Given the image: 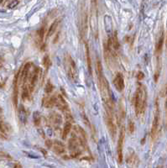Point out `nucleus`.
I'll return each mask as SVG.
<instances>
[{"mask_svg": "<svg viewBox=\"0 0 167 168\" xmlns=\"http://www.w3.org/2000/svg\"><path fill=\"white\" fill-rule=\"evenodd\" d=\"M45 91L46 93H50L53 91V85L51 84L50 82H47L46 87H45Z\"/></svg>", "mask_w": 167, "mask_h": 168, "instance_id": "obj_23", "label": "nucleus"}, {"mask_svg": "<svg viewBox=\"0 0 167 168\" xmlns=\"http://www.w3.org/2000/svg\"><path fill=\"white\" fill-rule=\"evenodd\" d=\"M50 121L52 123L55 125H61L62 123V118L60 114H56V113H52L50 115Z\"/></svg>", "mask_w": 167, "mask_h": 168, "instance_id": "obj_11", "label": "nucleus"}, {"mask_svg": "<svg viewBox=\"0 0 167 168\" xmlns=\"http://www.w3.org/2000/svg\"><path fill=\"white\" fill-rule=\"evenodd\" d=\"M125 137V133H124V128H122L120 131V135L119 138V142H118V149H117V153H118V161L119 163L123 162V140Z\"/></svg>", "mask_w": 167, "mask_h": 168, "instance_id": "obj_6", "label": "nucleus"}, {"mask_svg": "<svg viewBox=\"0 0 167 168\" xmlns=\"http://www.w3.org/2000/svg\"><path fill=\"white\" fill-rule=\"evenodd\" d=\"M159 124H160V108H159L158 100H156V102H155L154 116V120H153L151 128L152 139H154L155 138V136H156V135H157V131H158V128H159Z\"/></svg>", "mask_w": 167, "mask_h": 168, "instance_id": "obj_4", "label": "nucleus"}, {"mask_svg": "<svg viewBox=\"0 0 167 168\" xmlns=\"http://www.w3.org/2000/svg\"><path fill=\"white\" fill-rule=\"evenodd\" d=\"M166 45H167V41H166Z\"/></svg>", "mask_w": 167, "mask_h": 168, "instance_id": "obj_31", "label": "nucleus"}, {"mask_svg": "<svg viewBox=\"0 0 167 168\" xmlns=\"http://www.w3.org/2000/svg\"><path fill=\"white\" fill-rule=\"evenodd\" d=\"M144 77V74L142 72H138V74H137V78H138V80H143Z\"/></svg>", "mask_w": 167, "mask_h": 168, "instance_id": "obj_26", "label": "nucleus"}, {"mask_svg": "<svg viewBox=\"0 0 167 168\" xmlns=\"http://www.w3.org/2000/svg\"><path fill=\"white\" fill-rule=\"evenodd\" d=\"M9 129V126H8L5 123H3V121H0V132H1L2 134H3V135L8 134Z\"/></svg>", "mask_w": 167, "mask_h": 168, "instance_id": "obj_19", "label": "nucleus"}, {"mask_svg": "<svg viewBox=\"0 0 167 168\" xmlns=\"http://www.w3.org/2000/svg\"><path fill=\"white\" fill-rule=\"evenodd\" d=\"M7 7L9 8V9H14L15 6H17L19 3V1H9V2H7Z\"/></svg>", "mask_w": 167, "mask_h": 168, "instance_id": "obj_24", "label": "nucleus"}, {"mask_svg": "<svg viewBox=\"0 0 167 168\" xmlns=\"http://www.w3.org/2000/svg\"><path fill=\"white\" fill-rule=\"evenodd\" d=\"M0 113H2V108H0Z\"/></svg>", "mask_w": 167, "mask_h": 168, "instance_id": "obj_30", "label": "nucleus"}, {"mask_svg": "<svg viewBox=\"0 0 167 168\" xmlns=\"http://www.w3.org/2000/svg\"><path fill=\"white\" fill-rule=\"evenodd\" d=\"M129 132L132 134V133H134V131H135V124L134 122H129Z\"/></svg>", "mask_w": 167, "mask_h": 168, "instance_id": "obj_25", "label": "nucleus"}, {"mask_svg": "<svg viewBox=\"0 0 167 168\" xmlns=\"http://www.w3.org/2000/svg\"><path fill=\"white\" fill-rule=\"evenodd\" d=\"M163 44H164V34L163 32H161V35L158 40V42L156 44V47H155V52L157 55H160L161 51H162V48H163Z\"/></svg>", "mask_w": 167, "mask_h": 168, "instance_id": "obj_14", "label": "nucleus"}, {"mask_svg": "<svg viewBox=\"0 0 167 168\" xmlns=\"http://www.w3.org/2000/svg\"><path fill=\"white\" fill-rule=\"evenodd\" d=\"M43 65H44V66H45V68H46V70H48L49 67L51 66V61H50L49 56L46 55V56H44V58H43Z\"/></svg>", "mask_w": 167, "mask_h": 168, "instance_id": "obj_21", "label": "nucleus"}, {"mask_svg": "<svg viewBox=\"0 0 167 168\" xmlns=\"http://www.w3.org/2000/svg\"><path fill=\"white\" fill-rule=\"evenodd\" d=\"M42 105L46 108H50L54 107L56 105V99H55V96L50 97L47 96L45 97L42 100Z\"/></svg>", "mask_w": 167, "mask_h": 168, "instance_id": "obj_10", "label": "nucleus"}, {"mask_svg": "<svg viewBox=\"0 0 167 168\" xmlns=\"http://www.w3.org/2000/svg\"><path fill=\"white\" fill-rule=\"evenodd\" d=\"M19 119L20 120L21 123H25L26 122V120H27V114H26V110L25 107L23 105H20L19 108Z\"/></svg>", "mask_w": 167, "mask_h": 168, "instance_id": "obj_13", "label": "nucleus"}, {"mask_svg": "<svg viewBox=\"0 0 167 168\" xmlns=\"http://www.w3.org/2000/svg\"><path fill=\"white\" fill-rule=\"evenodd\" d=\"M32 63L30 62H28L25 65L22 72H20V76H19V81L22 82L23 86L25 85L28 82V79H29V76L30 74V69L31 66H32Z\"/></svg>", "mask_w": 167, "mask_h": 168, "instance_id": "obj_5", "label": "nucleus"}, {"mask_svg": "<svg viewBox=\"0 0 167 168\" xmlns=\"http://www.w3.org/2000/svg\"><path fill=\"white\" fill-rule=\"evenodd\" d=\"M158 168H160V167H158Z\"/></svg>", "mask_w": 167, "mask_h": 168, "instance_id": "obj_32", "label": "nucleus"}, {"mask_svg": "<svg viewBox=\"0 0 167 168\" xmlns=\"http://www.w3.org/2000/svg\"><path fill=\"white\" fill-rule=\"evenodd\" d=\"M72 123L66 122L65 126H64V128H63V131H62V139H66V137L68 136V135L70 134V132H71V130H72Z\"/></svg>", "mask_w": 167, "mask_h": 168, "instance_id": "obj_15", "label": "nucleus"}, {"mask_svg": "<svg viewBox=\"0 0 167 168\" xmlns=\"http://www.w3.org/2000/svg\"><path fill=\"white\" fill-rule=\"evenodd\" d=\"M33 117H34V124H35L36 126L40 125V120H41V117H40V113H39V112H34Z\"/></svg>", "mask_w": 167, "mask_h": 168, "instance_id": "obj_20", "label": "nucleus"}, {"mask_svg": "<svg viewBox=\"0 0 167 168\" xmlns=\"http://www.w3.org/2000/svg\"><path fill=\"white\" fill-rule=\"evenodd\" d=\"M55 99H56V105L57 106V108L61 110L64 114H67L70 113V109L68 107V104H66V102L65 101V99L62 98V96H61L60 94L55 96Z\"/></svg>", "mask_w": 167, "mask_h": 168, "instance_id": "obj_7", "label": "nucleus"}, {"mask_svg": "<svg viewBox=\"0 0 167 168\" xmlns=\"http://www.w3.org/2000/svg\"><path fill=\"white\" fill-rule=\"evenodd\" d=\"M14 168H22V167H21V166H20L19 164H16Z\"/></svg>", "mask_w": 167, "mask_h": 168, "instance_id": "obj_28", "label": "nucleus"}, {"mask_svg": "<svg viewBox=\"0 0 167 168\" xmlns=\"http://www.w3.org/2000/svg\"><path fill=\"white\" fill-rule=\"evenodd\" d=\"M86 56H87V68L89 73L91 74V60L90 57V50L87 45H86Z\"/></svg>", "mask_w": 167, "mask_h": 168, "instance_id": "obj_17", "label": "nucleus"}, {"mask_svg": "<svg viewBox=\"0 0 167 168\" xmlns=\"http://www.w3.org/2000/svg\"><path fill=\"white\" fill-rule=\"evenodd\" d=\"M147 105V90L146 88L139 84L135 95V108L137 116L144 114Z\"/></svg>", "mask_w": 167, "mask_h": 168, "instance_id": "obj_1", "label": "nucleus"}, {"mask_svg": "<svg viewBox=\"0 0 167 168\" xmlns=\"http://www.w3.org/2000/svg\"><path fill=\"white\" fill-rule=\"evenodd\" d=\"M87 31V15L86 14V11H82V15H81V22H80V34L82 38L83 39L84 36L86 35Z\"/></svg>", "mask_w": 167, "mask_h": 168, "instance_id": "obj_8", "label": "nucleus"}, {"mask_svg": "<svg viewBox=\"0 0 167 168\" xmlns=\"http://www.w3.org/2000/svg\"><path fill=\"white\" fill-rule=\"evenodd\" d=\"M113 84H114L116 89L119 92H121L124 89V86H125L124 85V79H123V76L121 73H118L116 76L114 77Z\"/></svg>", "mask_w": 167, "mask_h": 168, "instance_id": "obj_9", "label": "nucleus"}, {"mask_svg": "<svg viewBox=\"0 0 167 168\" xmlns=\"http://www.w3.org/2000/svg\"><path fill=\"white\" fill-rule=\"evenodd\" d=\"M53 150L56 153V154H59V155H63L66 152V150H65V146L61 144V142L56 140L54 142V146H53Z\"/></svg>", "mask_w": 167, "mask_h": 168, "instance_id": "obj_12", "label": "nucleus"}, {"mask_svg": "<svg viewBox=\"0 0 167 168\" xmlns=\"http://www.w3.org/2000/svg\"><path fill=\"white\" fill-rule=\"evenodd\" d=\"M64 66L67 73V76L71 81L75 82L78 78V72H77V68H76V63L72 57L67 54L64 59Z\"/></svg>", "mask_w": 167, "mask_h": 168, "instance_id": "obj_2", "label": "nucleus"}, {"mask_svg": "<svg viewBox=\"0 0 167 168\" xmlns=\"http://www.w3.org/2000/svg\"><path fill=\"white\" fill-rule=\"evenodd\" d=\"M45 34H46V26H42L39 31H38V35L40 39V41H42L44 39V36H45Z\"/></svg>", "mask_w": 167, "mask_h": 168, "instance_id": "obj_22", "label": "nucleus"}, {"mask_svg": "<svg viewBox=\"0 0 167 168\" xmlns=\"http://www.w3.org/2000/svg\"><path fill=\"white\" fill-rule=\"evenodd\" d=\"M2 67H3V64H2V63L0 62V69H1Z\"/></svg>", "mask_w": 167, "mask_h": 168, "instance_id": "obj_29", "label": "nucleus"}, {"mask_svg": "<svg viewBox=\"0 0 167 168\" xmlns=\"http://www.w3.org/2000/svg\"><path fill=\"white\" fill-rule=\"evenodd\" d=\"M46 145L48 148H51V147H52V145H53V144H52V141H51V140H50V139H47V140H46Z\"/></svg>", "mask_w": 167, "mask_h": 168, "instance_id": "obj_27", "label": "nucleus"}, {"mask_svg": "<svg viewBox=\"0 0 167 168\" xmlns=\"http://www.w3.org/2000/svg\"><path fill=\"white\" fill-rule=\"evenodd\" d=\"M59 23H60V20H58V19L55 20V21L52 23V25H50L49 31L47 32L46 38H49L50 36H51V35L55 33V31H56V29H57V27H58V25H59Z\"/></svg>", "mask_w": 167, "mask_h": 168, "instance_id": "obj_16", "label": "nucleus"}, {"mask_svg": "<svg viewBox=\"0 0 167 168\" xmlns=\"http://www.w3.org/2000/svg\"><path fill=\"white\" fill-rule=\"evenodd\" d=\"M30 88L28 87V85H24L23 86V89H22V98L23 100H27L30 96Z\"/></svg>", "mask_w": 167, "mask_h": 168, "instance_id": "obj_18", "label": "nucleus"}, {"mask_svg": "<svg viewBox=\"0 0 167 168\" xmlns=\"http://www.w3.org/2000/svg\"><path fill=\"white\" fill-rule=\"evenodd\" d=\"M106 114H105V120H106V124L108 129V131L111 135L113 139H114L117 134V128L114 124V119H113V111L105 109Z\"/></svg>", "mask_w": 167, "mask_h": 168, "instance_id": "obj_3", "label": "nucleus"}]
</instances>
